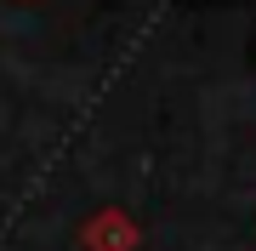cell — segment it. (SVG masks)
<instances>
[{"instance_id":"6da1fadb","label":"cell","mask_w":256,"mask_h":251,"mask_svg":"<svg viewBox=\"0 0 256 251\" xmlns=\"http://www.w3.org/2000/svg\"><path fill=\"white\" fill-rule=\"evenodd\" d=\"M80 245L86 251H137L142 228H137V217L120 211V205H97V211L80 223Z\"/></svg>"}]
</instances>
